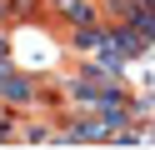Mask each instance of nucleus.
Listing matches in <instances>:
<instances>
[{
  "label": "nucleus",
  "mask_w": 155,
  "mask_h": 150,
  "mask_svg": "<svg viewBox=\"0 0 155 150\" xmlns=\"http://www.w3.org/2000/svg\"><path fill=\"white\" fill-rule=\"evenodd\" d=\"M0 25H5V0H0Z\"/></svg>",
  "instance_id": "5"
},
{
  "label": "nucleus",
  "mask_w": 155,
  "mask_h": 150,
  "mask_svg": "<svg viewBox=\"0 0 155 150\" xmlns=\"http://www.w3.org/2000/svg\"><path fill=\"white\" fill-rule=\"evenodd\" d=\"M100 0H60V20L70 30H85V25H100Z\"/></svg>",
  "instance_id": "1"
},
{
  "label": "nucleus",
  "mask_w": 155,
  "mask_h": 150,
  "mask_svg": "<svg viewBox=\"0 0 155 150\" xmlns=\"http://www.w3.org/2000/svg\"><path fill=\"white\" fill-rule=\"evenodd\" d=\"M35 95H40V85H35L30 75H20V70H10V75L0 80V100H5V105H30Z\"/></svg>",
  "instance_id": "2"
},
{
  "label": "nucleus",
  "mask_w": 155,
  "mask_h": 150,
  "mask_svg": "<svg viewBox=\"0 0 155 150\" xmlns=\"http://www.w3.org/2000/svg\"><path fill=\"white\" fill-rule=\"evenodd\" d=\"M130 25L140 30V40H145V45H155V0H135Z\"/></svg>",
  "instance_id": "3"
},
{
  "label": "nucleus",
  "mask_w": 155,
  "mask_h": 150,
  "mask_svg": "<svg viewBox=\"0 0 155 150\" xmlns=\"http://www.w3.org/2000/svg\"><path fill=\"white\" fill-rule=\"evenodd\" d=\"M0 55H10V45H5V30H0Z\"/></svg>",
  "instance_id": "4"
}]
</instances>
